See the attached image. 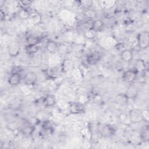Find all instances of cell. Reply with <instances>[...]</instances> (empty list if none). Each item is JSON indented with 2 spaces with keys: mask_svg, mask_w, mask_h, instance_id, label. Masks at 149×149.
Listing matches in <instances>:
<instances>
[{
  "mask_svg": "<svg viewBox=\"0 0 149 149\" xmlns=\"http://www.w3.org/2000/svg\"><path fill=\"white\" fill-rule=\"evenodd\" d=\"M101 2L102 3V6L103 8H111L115 3V1H102Z\"/></svg>",
  "mask_w": 149,
  "mask_h": 149,
  "instance_id": "cell-25",
  "label": "cell"
},
{
  "mask_svg": "<svg viewBox=\"0 0 149 149\" xmlns=\"http://www.w3.org/2000/svg\"><path fill=\"white\" fill-rule=\"evenodd\" d=\"M83 13L85 17H86L88 19H93L96 17L97 15L96 12L94 9H91L90 8L84 9Z\"/></svg>",
  "mask_w": 149,
  "mask_h": 149,
  "instance_id": "cell-19",
  "label": "cell"
},
{
  "mask_svg": "<svg viewBox=\"0 0 149 149\" xmlns=\"http://www.w3.org/2000/svg\"><path fill=\"white\" fill-rule=\"evenodd\" d=\"M37 80V74L33 71L27 72L23 77V81L26 86H31L36 84Z\"/></svg>",
  "mask_w": 149,
  "mask_h": 149,
  "instance_id": "cell-3",
  "label": "cell"
},
{
  "mask_svg": "<svg viewBox=\"0 0 149 149\" xmlns=\"http://www.w3.org/2000/svg\"><path fill=\"white\" fill-rule=\"evenodd\" d=\"M137 73L134 69H129L125 71L122 75L123 80L127 83H132L136 79Z\"/></svg>",
  "mask_w": 149,
  "mask_h": 149,
  "instance_id": "cell-6",
  "label": "cell"
},
{
  "mask_svg": "<svg viewBox=\"0 0 149 149\" xmlns=\"http://www.w3.org/2000/svg\"><path fill=\"white\" fill-rule=\"evenodd\" d=\"M22 81V76L20 73H12L9 76L8 82L10 86H17Z\"/></svg>",
  "mask_w": 149,
  "mask_h": 149,
  "instance_id": "cell-8",
  "label": "cell"
},
{
  "mask_svg": "<svg viewBox=\"0 0 149 149\" xmlns=\"http://www.w3.org/2000/svg\"><path fill=\"white\" fill-rule=\"evenodd\" d=\"M34 130V126L32 125H30V124H28V125H25L22 129V133L24 136H31L33 133Z\"/></svg>",
  "mask_w": 149,
  "mask_h": 149,
  "instance_id": "cell-17",
  "label": "cell"
},
{
  "mask_svg": "<svg viewBox=\"0 0 149 149\" xmlns=\"http://www.w3.org/2000/svg\"><path fill=\"white\" fill-rule=\"evenodd\" d=\"M104 26V23L102 20L96 19V20H94L91 23V29L93 30L95 32H98L102 30Z\"/></svg>",
  "mask_w": 149,
  "mask_h": 149,
  "instance_id": "cell-15",
  "label": "cell"
},
{
  "mask_svg": "<svg viewBox=\"0 0 149 149\" xmlns=\"http://www.w3.org/2000/svg\"><path fill=\"white\" fill-rule=\"evenodd\" d=\"M9 55L12 57L17 56L20 52V45L17 41H12L8 47Z\"/></svg>",
  "mask_w": 149,
  "mask_h": 149,
  "instance_id": "cell-4",
  "label": "cell"
},
{
  "mask_svg": "<svg viewBox=\"0 0 149 149\" xmlns=\"http://www.w3.org/2000/svg\"><path fill=\"white\" fill-rule=\"evenodd\" d=\"M101 135L105 137H111L113 136L115 133V130L114 128L109 125H104L102 126L100 130Z\"/></svg>",
  "mask_w": 149,
  "mask_h": 149,
  "instance_id": "cell-10",
  "label": "cell"
},
{
  "mask_svg": "<svg viewBox=\"0 0 149 149\" xmlns=\"http://www.w3.org/2000/svg\"><path fill=\"white\" fill-rule=\"evenodd\" d=\"M95 35H96V32H95L91 28H89L87 30H86L84 34V37L88 40L93 39L95 37Z\"/></svg>",
  "mask_w": 149,
  "mask_h": 149,
  "instance_id": "cell-23",
  "label": "cell"
},
{
  "mask_svg": "<svg viewBox=\"0 0 149 149\" xmlns=\"http://www.w3.org/2000/svg\"><path fill=\"white\" fill-rule=\"evenodd\" d=\"M141 116L143 118V121L148 122L149 120V113L148 109L141 110Z\"/></svg>",
  "mask_w": 149,
  "mask_h": 149,
  "instance_id": "cell-24",
  "label": "cell"
},
{
  "mask_svg": "<svg viewBox=\"0 0 149 149\" xmlns=\"http://www.w3.org/2000/svg\"><path fill=\"white\" fill-rule=\"evenodd\" d=\"M137 45L141 49H146L149 45V33L148 31H143L139 33L137 37Z\"/></svg>",
  "mask_w": 149,
  "mask_h": 149,
  "instance_id": "cell-1",
  "label": "cell"
},
{
  "mask_svg": "<svg viewBox=\"0 0 149 149\" xmlns=\"http://www.w3.org/2000/svg\"><path fill=\"white\" fill-rule=\"evenodd\" d=\"M101 59V55L97 52H94L89 54L86 58V62L88 65H95Z\"/></svg>",
  "mask_w": 149,
  "mask_h": 149,
  "instance_id": "cell-11",
  "label": "cell"
},
{
  "mask_svg": "<svg viewBox=\"0 0 149 149\" xmlns=\"http://www.w3.org/2000/svg\"><path fill=\"white\" fill-rule=\"evenodd\" d=\"M129 119L131 123H138L143 121L141 116V110L137 108H133L129 111Z\"/></svg>",
  "mask_w": 149,
  "mask_h": 149,
  "instance_id": "cell-2",
  "label": "cell"
},
{
  "mask_svg": "<svg viewBox=\"0 0 149 149\" xmlns=\"http://www.w3.org/2000/svg\"><path fill=\"white\" fill-rule=\"evenodd\" d=\"M141 141L144 142H148L149 140V129L148 126L144 127L141 131L140 134Z\"/></svg>",
  "mask_w": 149,
  "mask_h": 149,
  "instance_id": "cell-18",
  "label": "cell"
},
{
  "mask_svg": "<svg viewBox=\"0 0 149 149\" xmlns=\"http://www.w3.org/2000/svg\"><path fill=\"white\" fill-rule=\"evenodd\" d=\"M32 1H20L18 2V5L21 10H28L31 6Z\"/></svg>",
  "mask_w": 149,
  "mask_h": 149,
  "instance_id": "cell-21",
  "label": "cell"
},
{
  "mask_svg": "<svg viewBox=\"0 0 149 149\" xmlns=\"http://www.w3.org/2000/svg\"><path fill=\"white\" fill-rule=\"evenodd\" d=\"M19 16L21 19H27L29 17L28 10H21L19 13Z\"/></svg>",
  "mask_w": 149,
  "mask_h": 149,
  "instance_id": "cell-26",
  "label": "cell"
},
{
  "mask_svg": "<svg viewBox=\"0 0 149 149\" xmlns=\"http://www.w3.org/2000/svg\"><path fill=\"white\" fill-rule=\"evenodd\" d=\"M40 49V46L38 44H27L25 47V51L26 53L30 55L36 54Z\"/></svg>",
  "mask_w": 149,
  "mask_h": 149,
  "instance_id": "cell-16",
  "label": "cell"
},
{
  "mask_svg": "<svg viewBox=\"0 0 149 149\" xmlns=\"http://www.w3.org/2000/svg\"><path fill=\"white\" fill-rule=\"evenodd\" d=\"M138 93H139V90L137 88L133 85H130L126 91L125 96L127 98L133 99L137 97V95H138Z\"/></svg>",
  "mask_w": 149,
  "mask_h": 149,
  "instance_id": "cell-12",
  "label": "cell"
},
{
  "mask_svg": "<svg viewBox=\"0 0 149 149\" xmlns=\"http://www.w3.org/2000/svg\"><path fill=\"white\" fill-rule=\"evenodd\" d=\"M120 58L126 63L130 62L133 59V54L130 49H124L120 52Z\"/></svg>",
  "mask_w": 149,
  "mask_h": 149,
  "instance_id": "cell-9",
  "label": "cell"
},
{
  "mask_svg": "<svg viewBox=\"0 0 149 149\" xmlns=\"http://www.w3.org/2000/svg\"><path fill=\"white\" fill-rule=\"evenodd\" d=\"M47 50L52 54L56 53L59 50V47L58 44L52 40H48L46 44Z\"/></svg>",
  "mask_w": 149,
  "mask_h": 149,
  "instance_id": "cell-13",
  "label": "cell"
},
{
  "mask_svg": "<svg viewBox=\"0 0 149 149\" xmlns=\"http://www.w3.org/2000/svg\"><path fill=\"white\" fill-rule=\"evenodd\" d=\"M137 73L144 72L146 69V63L144 60L139 59H137L134 63V69Z\"/></svg>",
  "mask_w": 149,
  "mask_h": 149,
  "instance_id": "cell-14",
  "label": "cell"
},
{
  "mask_svg": "<svg viewBox=\"0 0 149 149\" xmlns=\"http://www.w3.org/2000/svg\"><path fill=\"white\" fill-rule=\"evenodd\" d=\"M56 102V98L54 95L48 94L43 98L42 100V105L46 108H51L54 107Z\"/></svg>",
  "mask_w": 149,
  "mask_h": 149,
  "instance_id": "cell-7",
  "label": "cell"
},
{
  "mask_svg": "<svg viewBox=\"0 0 149 149\" xmlns=\"http://www.w3.org/2000/svg\"><path fill=\"white\" fill-rule=\"evenodd\" d=\"M69 109L71 113L79 114L84 111V107L81 102H72L69 104Z\"/></svg>",
  "mask_w": 149,
  "mask_h": 149,
  "instance_id": "cell-5",
  "label": "cell"
},
{
  "mask_svg": "<svg viewBox=\"0 0 149 149\" xmlns=\"http://www.w3.org/2000/svg\"><path fill=\"white\" fill-rule=\"evenodd\" d=\"M26 41L27 44H38L40 41V39L36 36L30 35L26 37Z\"/></svg>",
  "mask_w": 149,
  "mask_h": 149,
  "instance_id": "cell-20",
  "label": "cell"
},
{
  "mask_svg": "<svg viewBox=\"0 0 149 149\" xmlns=\"http://www.w3.org/2000/svg\"><path fill=\"white\" fill-rule=\"evenodd\" d=\"M54 127L53 123L48 119L44 120L42 123V127L45 131H50L52 130Z\"/></svg>",
  "mask_w": 149,
  "mask_h": 149,
  "instance_id": "cell-22",
  "label": "cell"
}]
</instances>
